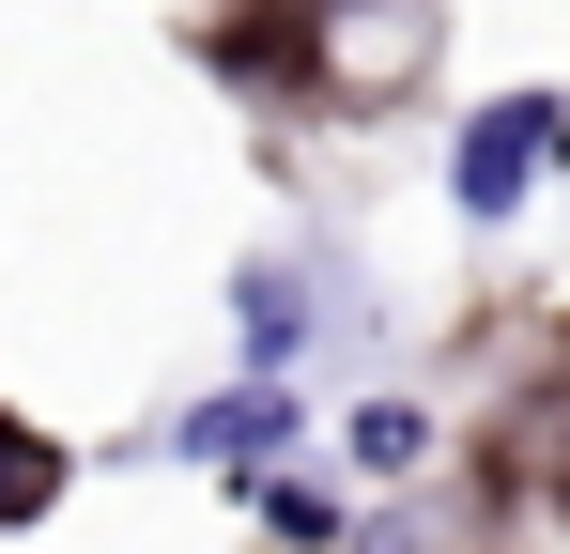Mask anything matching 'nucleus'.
<instances>
[{
  "instance_id": "1",
  "label": "nucleus",
  "mask_w": 570,
  "mask_h": 554,
  "mask_svg": "<svg viewBox=\"0 0 570 554\" xmlns=\"http://www.w3.org/2000/svg\"><path fill=\"white\" fill-rule=\"evenodd\" d=\"M432 47H448V0H293L263 47H232V62H278L308 78L324 108H385V92L432 78Z\"/></svg>"
},
{
  "instance_id": "2",
  "label": "nucleus",
  "mask_w": 570,
  "mask_h": 554,
  "mask_svg": "<svg viewBox=\"0 0 570 554\" xmlns=\"http://www.w3.org/2000/svg\"><path fill=\"white\" fill-rule=\"evenodd\" d=\"M556 155H570V92H493V108L463 123V155H448V200L493 231V216H524V200H540Z\"/></svg>"
},
{
  "instance_id": "3",
  "label": "nucleus",
  "mask_w": 570,
  "mask_h": 554,
  "mask_svg": "<svg viewBox=\"0 0 570 554\" xmlns=\"http://www.w3.org/2000/svg\"><path fill=\"white\" fill-rule=\"evenodd\" d=\"M293 432H308V400H293L278 369H247V385H216V400H200L170 447H186V462H232V477H263V462H293Z\"/></svg>"
},
{
  "instance_id": "4",
  "label": "nucleus",
  "mask_w": 570,
  "mask_h": 554,
  "mask_svg": "<svg viewBox=\"0 0 570 554\" xmlns=\"http://www.w3.org/2000/svg\"><path fill=\"white\" fill-rule=\"evenodd\" d=\"M232 493H247V524H263L278 554H340V540H355V524H340V493H324V477H293V462L232 477Z\"/></svg>"
},
{
  "instance_id": "5",
  "label": "nucleus",
  "mask_w": 570,
  "mask_h": 554,
  "mask_svg": "<svg viewBox=\"0 0 570 554\" xmlns=\"http://www.w3.org/2000/svg\"><path fill=\"white\" fill-rule=\"evenodd\" d=\"M232 339H247V369H293V355H308V277L247 263V277H232Z\"/></svg>"
},
{
  "instance_id": "6",
  "label": "nucleus",
  "mask_w": 570,
  "mask_h": 554,
  "mask_svg": "<svg viewBox=\"0 0 570 554\" xmlns=\"http://www.w3.org/2000/svg\"><path fill=\"white\" fill-rule=\"evenodd\" d=\"M47 508H62V447L0 400V524H47Z\"/></svg>"
},
{
  "instance_id": "7",
  "label": "nucleus",
  "mask_w": 570,
  "mask_h": 554,
  "mask_svg": "<svg viewBox=\"0 0 570 554\" xmlns=\"http://www.w3.org/2000/svg\"><path fill=\"white\" fill-rule=\"evenodd\" d=\"M340 447H355V477H416V462H432V416H416V400H355Z\"/></svg>"
}]
</instances>
